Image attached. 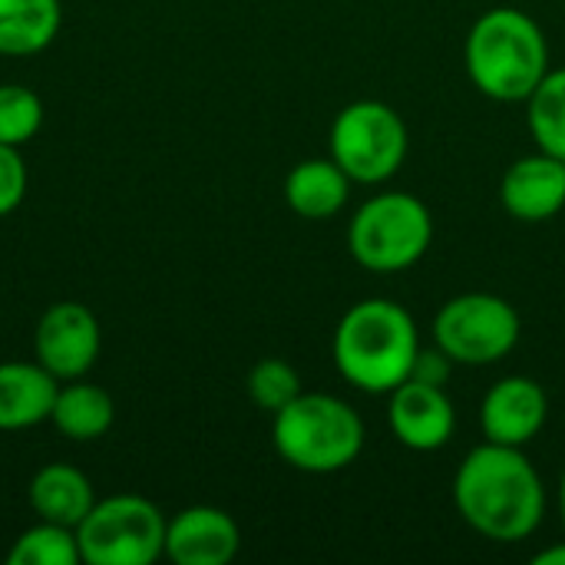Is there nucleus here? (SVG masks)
Segmentation results:
<instances>
[{"label": "nucleus", "mask_w": 565, "mask_h": 565, "mask_svg": "<svg viewBox=\"0 0 565 565\" xmlns=\"http://www.w3.org/2000/svg\"><path fill=\"white\" fill-rule=\"evenodd\" d=\"M113 420H116V404H113L109 391H103L99 384H89L83 377L60 381L53 414H50V424L56 427L60 437L89 444V440H99L103 434H109Z\"/></svg>", "instance_id": "nucleus-17"}, {"label": "nucleus", "mask_w": 565, "mask_h": 565, "mask_svg": "<svg viewBox=\"0 0 565 565\" xmlns=\"http://www.w3.org/2000/svg\"><path fill=\"white\" fill-rule=\"evenodd\" d=\"M76 530L40 520L36 526L23 530L13 546L7 550V565H79Z\"/></svg>", "instance_id": "nucleus-20"}, {"label": "nucleus", "mask_w": 565, "mask_h": 565, "mask_svg": "<svg viewBox=\"0 0 565 565\" xmlns=\"http://www.w3.org/2000/svg\"><path fill=\"white\" fill-rule=\"evenodd\" d=\"M351 175L331 159H301L285 179V202L298 218L328 222L351 199Z\"/></svg>", "instance_id": "nucleus-15"}, {"label": "nucleus", "mask_w": 565, "mask_h": 565, "mask_svg": "<svg viewBox=\"0 0 565 565\" xmlns=\"http://www.w3.org/2000/svg\"><path fill=\"white\" fill-rule=\"evenodd\" d=\"M361 414L334 394L301 391L288 407L271 414V444L278 457L301 473L348 470L364 450Z\"/></svg>", "instance_id": "nucleus-4"}, {"label": "nucleus", "mask_w": 565, "mask_h": 565, "mask_svg": "<svg viewBox=\"0 0 565 565\" xmlns=\"http://www.w3.org/2000/svg\"><path fill=\"white\" fill-rule=\"evenodd\" d=\"M103 351V328L79 301L50 305L33 331V354L56 381L86 377Z\"/></svg>", "instance_id": "nucleus-9"}, {"label": "nucleus", "mask_w": 565, "mask_h": 565, "mask_svg": "<svg viewBox=\"0 0 565 565\" xmlns=\"http://www.w3.org/2000/svg\"><path fill=\"white\" fill-rule=\"evenodd\" d=\"M434 245V215L411 192H381L367 199L348 225L351 258L377 275L414 268Z\"/></svg>", "instance_id": "nucleus-5"}, {"label": "nucleus", "mask_w": 565, "mask_h": 565, "mask_svg": "<svg viewBox=\"0 0 565 565\" xmlns=\"http://www.w3.org/2000/svg\"><path fill=\"white\" fill-rule=\"evenodd\" d=\"M533 563L536 565H565V543H556V546H550V550H540V553L533 556Z\"/></svg>", "instance_id": "nucleus-25"}, {"label": "nucleus", "mask_w": 565, "mask_h": 565, "mask_svg": "<svg viewBox=\"0 0 565 565\" xmlns=\"http://www.w3.org/2000/svg\"><path fill=\"white\" fill-rule=\"evenodd\" d=\"M63 23L60 0H0V56L43 53Z\"/></svg>", "instance_id": "nucleus-18"}, {"label": "nucleus", "mask_w": 565, "mask_h": 565, "mask_svg": "<svg viewBox=\"0 0 565 565\" xmlns=\"http://www.w3.org/2000/svg\"><path fill=\"white\" fill-rule=\"evenodd\" d=\"M387 397H391L387 424L401 447L417 450V454H434L454 440L457 411H454L450 394L440 384L407 377Z\"/></svg>", "instance_id": "nucleus-10"}, {"label": "nucleus", "mask_w": 565, "mask_h": 565, "mask_svg": "<svg viewBox=\"0 0 565 565\" xmlns=\"http://www.w3.org/2000/svg\"><path fill=\"white\" fill-rule=\"evenodd\" d=\"M500 202L526 225L556 218L565 209V162L543 149L516 159L500 179Z\"/></svg>", "instance_id": "nucleus-13"}, {"label": "nucleus", "mask_w": 565, "mask_h": 565, "mask_svg": "<svg viewBox=\"0 0 565 565\" xmlns=\"http://www.w3.org/2000/svg\"><path fill=\"white\" fill-rule=\"evenodd\" d=\"M238 550L242 530L218 507H185L166 526V559L175 565H228Z\"/></svg>", "instance_id": "nucleus-12"}, {"label": "nucleus", "mask_w": 565, "mask_h": 565, "mask_svg": "<svg viewBox=\"0 0 565 565\" xmlns=\"http://www.w3.org/2000/svg\"><path fill=\"white\" fill-rule=\"evenodd\" d=\"M559 513H563V530H565V470H563V483H559Z\"/></svg>", "instance_id": "nucleus-26"}, {"label": "nucleus", "mask_w": 565, "mask_h": 565, "mask_svg": "<svg viewBox=\"0 0 565 565\" xmlns=\"http://www.w3.org/2000/svg\"><path fill=\"white\" fill-rule=\"evenodd\" d=\"M26 503L36 513V520L76 530L83 523V516L93 510L96 493H93L89 477L79 467L46 463L33 473V480L26 487Z\"/></svg>", "instance_id": "nucleus-16"}, {"label": "nucleus", "mask_w": 565, "mask_h": 565, "mask_svg": "<svg viewBox=\"0 0 565 565\" xmlns=\"http://www.w3.org/2000/svg\"><path fill=\"white\" fill-rule=\"evenodd\" d=\"M245 387H248V397L258 411L278 414L281 407H288L301 394V374L281 358H265L248 371Z\"/></svg>", "instance_id": "nucleus-22"}, {"label": "nucleus", "mask_w": 565, "mask_h": 565, "mask_svg": "<svg viewBox=\"0 0 565 565\" xmlns=\"http://www.w3.org/2000/svg\"><path fill=\"white\" fill-rule=\"evenodd\" d=\"M162 510L136 493L96 500L76 526L83 565H152L166 556Z\"/></svg>", "instance_id": "nucleus-7"}, {"label": "nucleus", "mask_w": 565, "mask_h": 565, "mask_svg": "<svg viewBox=\"0 0 565 565\" xmlns=\"http://www.w3.org/2000/svg\"><path fill=\"white\" fill-rule=\"evenodd\" d=\"M414 315L391 298H364L351 305L331 341L338 374L364 394H391L414 374L420 354Z\"/></svg>", "instance_id": "nucleus-2"}, {"label": "nucleus", "mask_w": 565, "mask_h": 565, "mask_svg": "<svg viewBox=\"0 0 565 565\" xmlns=\"http://www.w3.org/2000/svg\"><path fill=\"white\" fill-rule=\"evenodd\" d=\"M463 63L470 83L497 103H526L553 70L543 26L516 7H493L473 20Z\"/></svg>", "instance_id": "nucleus-3"}, {"label": "nucleus", "mask_w": 565, "mask_h": 565, "mask_svg": "<svg viewBox=\"0 0 565 565\" xmlns=\"http://www.w3.org/2000/svg\"><path fill=\"white\" fill-rule=\"evenodd\" d=\"M450 367H454V361L434 344V348H420V354H417V361H414V374L411 377H417V381H427V384H447V377H450Z\"/></svg>", "instance_id": "nucleus-24"}, {"label": "nucleus", "mask_w": 565, "mask_h": 565, "mask_svg": "<svg viewBox=\"0 0 565 565\" xmlns=\"http://www.w3.org/2000/svg\"><path fill=\"white\" fill-rule=\"evenodd\" d=\"M43 126V99L23 83H0V142L26 146Z\"/></svg>", "instance_id": "nucleus-21"}, {"label": "nucleus", "mask_w": 565, "mask_h": 565, "mask_svg": "<svg viewBox=\"0 0 565 565\" xmlns=\"http://www.w3.org/2000/svg\"><path fill=\"white\" fill-rule=\"evenodd\" d=\"M60 381L33 361H0V434L40 427L53 414Z\"/></svg>", "instance_id": "nucleus-14"}, {"label": "nucleus", "mask_w": 565, "mask_h": 565, "mask_svg": "<svg viewBox=\"0 0 565 565\" xmlns=\"http://www.w3.org/2000/svg\"><path fill=\"white\" fill-rule=\"evenodd\" d=\"M550 420V397L540 381L526 374H513L497 381L480 404V430L483 440L503 447L533 444Z\"/></svg>", "instance_id": "nucleus-11"}, {"label": "nucleus", "mask_w": 565, "mask_h": 565, "mask_svg": "<svg viewBox=\"0 0 565 565\" xmlns=\"http://www.w3.org/2000/svg\"><path fill=\"white\" fill-rule=\"evenodd\" d=\"M328 149L354 185H381L401 172L411 132L394 106L381 99H354L334 116Z\"/></svg>", "instance_id": "nucleus-6"}, {"label": "nucleus", "mask_w": 565, "mask_h": 565, "mask_svg": "<svg viewBox=\"0 0 565 565\" xmlns=\"http://www.w3.org/2000/svg\"><path fill=\"white\" fill-rule=\"evenodd\" d=\"M526 126L536 149L565 162V66L550 70L526 99Z\"/></svg>", "instance_id": "nucleus-19"}, {"label": "nucleus", "mask_w": 565, "mask_h": 565, "mask_svg": "<svg viewBox=\"0 0 565 565\" xmlns=\"http://www.w3.org/2000/svg\"><path fill=\"white\" fill-rule=\"evenodd\" d=\"M26 182H30V175H26V162H23L20 146L0 142V218L23 205Z\"/></svg>", "instance_id": "nucleus-23"}, {"label": "nucleus", "mask_w": 565, "mask_h": 565, "mask_svg": "<svg viewBox=\"0 0 565 565\" xmlns=\"http://www.w3.org/2000/svg\"><path fill=\"white\" fill-rule=\"evenodd\" d=\"M523 321L520 311L490 291H463L434 318V344L454 361L467 367H487L513 354L520 344Z\"/></svg>", "instance_id": "nucleus-8"}, {"label": "nucleus", "mask_w": 565, "mask_h": 565, "mask_svg": "<svg viewBox=\"0 0 565 565\" xmlns=\"http://www.w3.org/2000/svg\"><path fill=\"white\" fill-rule=\"evenodd\" d=\"M454 507L483 540L523 543L543 526L546 487L523 447L483 440L457 467Z\"/></svg>", "instance_id": "nucleus-1"}]
</instances>
